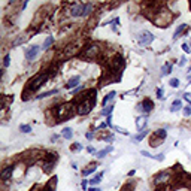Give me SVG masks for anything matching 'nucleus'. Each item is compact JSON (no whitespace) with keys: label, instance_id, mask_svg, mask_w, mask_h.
I'll list each match as a JSON object with an SVG mask.
<instances>
[{"label":"nucleus","instance_id":"nucleus-14","mask_svg":"<svg viewBox=\"0 0 191 191\" xmlns=\"http://www.w3.org/2000/svg\"><path fill=\"white\" fill-rule=\"evenodd\" d=\"M27 39H28V36H25V34H21L20 37H17L15 41L12 42V46L15 48V46H20V45H23V43H24Z\"/></svg>","mask_w":191,"mask_h":191},{"label":"nucleus","instance_id":"nucleus-7","mask_svg":"<svg viewBox=\"0 0 191 191\" xmlns=\"http://www.w3.org/2000/svg\"><path fill=\"white\" fill-rule=\"evenodd\" d=\"M99 45H90L87 50L84 51V57H87V58H94L97 54H99Z\"/></svg>","mask_w":191,"mask_h":191},{"label":"nucleus","instance_id":"nucleus-24","mask_svg":"<svg viewBox=\"0 0 191 191\" xmlns=\"http://www.w3.org/2000/svg\"><path fill=\"white\" fill-rule=\"evenodd\" d=\"M172 72V64L170 63H166L164 66H163V69H161V75L164 76V75H169Z\"/></svg>","mask_w":191,"mask_h":191},{"label":"nucleus","instance_id":"nucleus-6","mask_svg":"<svg viewBox=\"0 0 191 191\" xmlns=\"http://www.w3.org/2000/svg\"><path fill=\"white\" fill-rule=\"evenodd\" d=\"M39 51H41V46H37V45H34V46H30L28 50L25 51V58H27L28 61H33L34 58L37 57Z\"/></svg>","mask_w":191,"mask_h":191},{"label":"nucleus","instance_id":"nucleus-8","mask_svg":"<svg viewBox=\"0 0 191 191\" xmlns=\"http://www.w3.org/2000/svg\"><path fill=\"white\" fill-rule=\"evenodd\" d=\"M111 66H112L114 70H119V69H123V67H124V60H123V57H121V55H116V57L111 61Z\"/></svg>","mask_w":191,"mask_h":191},{"label":"nucleus","instance_id":"nucleus-49","mask_svg":"<svg viewBox=\"0 0 191 191\" xmlns=\"http://www.w3.org/2000/svg\"><path fill=\"white\" fill-rule=\"evenodd\" d=\"M188 45H190V50H191V42H190V43H188Z\"/></svg>","mask_w":191,"mask_h":191},{"label":"nucleus","instance_id":"nucleus-13","mask_svg":"<svg viewBox=\"0 0 191 191\" xmlns=\"http://www.w3.org/2000/svg\"><path fill=\"white\" fill-rule=\"evenodd\" d=\"M115 96H116L115 91H111L109 94H106V96H105V99H103V108H105V106H109V105H111V102L115 99Z\"/></svg>","mask_w":191,"mask_h":191},{"label":"nucleus","instance_id":"nucleus-47","mask_svg":"<svg viewBox=\"0 0 191 191\" xmlns=\"http://www.w3.org/2000/svg\"><path fill=\"white\" fill-rule=\"evenodd\" d=\"M87 151H88V152H94V148H93V146H88V148H87Z\"/></svg>","mask_w":191,"mask_h":191},{"label":"nucleus","instance_id":"nucleus-42","mask_svg":"<svg viewBox=\"0 0 191 191\" xmlns=\"http://www.w3.org/2000/svg\"><path fill=\"white\" fill-rule=\"evenodd\" d=\"M82 88H84L82 85H81V87H76L75 90H73V91H72V94H76V93H79V91H81V90H82Z\"/></svg>","mask_w":191,"mask_h":191},{"label":"nucleus","instance_id":"nucleus-25","mask_svg":"<svg viewBox=\"0 0 191 191\" xmlns=\"http://www.w3.org/2000/svg\"><path fill=\"white\" fill-rule=\"evenodd\" d=\"M58 90H51V91H46L43 93V94H39V96H36V99H45V97H50L52 94H57Z\"/></svg>","mask_w":191,"mask_h":191},{"label":"nucleus","instance_id":"nucleus-43","mask_svg":"<svg viewBox=\"0 0 191 191\" xmlns=\"http://www.w3.org/2000/svg\"><path fill=\"white\" fill-rule=\"evenodd\" d=\"M81 148H82V146H81V145H79V143H75V145H73V148H72V150H75V151H79V150H81Z\"/></svg>","mask_w":191,"mask_h":191},{"label":"nucleus","instance_id":"nucleus-30","mask_svg":"<svg viewBox=\"0 0 191 191\" xmlns=\"http://www.w3.org/2000/svg\"><path fill=\"white\" fill-rule=\"evenodd\" d=\"M106 24H111L112 25V28L116 30V24H119V18H115V20H112V21H108Z\"/></svg>","mask_w":191,"mask_h":191},{"label":"nucleus","instance_id":"nucleus-19","mask_svg":"<svg viewBox=\"0 0 191 191\" xmlns=\"http://www.w3.org/2000/svg\"><path fill=\"white\" fill-rule=\"evenodd\" d=\"M145 125H146V118H145V116H139V118L136 119V127H137L139 130H142Z\"/></svg>","mask_w":191,"mask_h":191},{"label":"nucleus","instance_id":"nucleus-39","mask_svg":"<svg viewBox=\"0 0 191 191\" xmlns=\"http://www.w3.org/2000/svg\"><path fill=\"white\" fill-rule=\"evenodd\" d=\"M184 99L191 103V94H190V93H185V94H184Z\"/></svg>","mask_w":191,"mask_h":191},{"label":"nucleus","instance_id":"nucleus-5","mask_svg":"<svg viewBox=\"0 0 191 191\" xmlns=\"http://www.w3.org/2000/svg\"><path fill=\"white\" fill-rule=\"evenodd\" d=\"M154 41V34L148 32V30H143L141 34H139V43L142 46H148L151 42Z\"/></svg>","mask_w":191,"mask_h":191},{"label":"nucleus","instance_id":"nucleus-18","mask_svg":"<svg viewBox=\"0 0 191 191\" xmlns=\"http://www.w3.org/2000/svg\"><path fill=\"white\" fill-rule=\"evenodd\" d=\"M102 176H103V172L94 175V176H93V179H90V184H91V185H99V184L102 182Z\"/></svg>","mask_w":191,"mask_h":191},{"label":"nucleus","instance_id":"nucleus-29","mask_svg":"<svg viewBox=\"0 0 191 191\" xmlns=\"http://www.w3.org/2000/svg\"><path fill=\"white\" fill-rule=\"evenodd\" d=\"M20 130H21L23 133H30V132H32V127H30L28 124H23L21 127H20Z\"/></svg>","mask_w":191,"mask_h":191},{"label":"nucleus","instance_id":"nucleus-9","mask_svg":"<svg viewBox=\"0 0 191 191\" xmlns=\"http://www.w3.org/2000/svg\"><path fill=\"white\" fill-rule=\"evenodd\" d=\"M169 181V173L167 172H160V173L154 178V184L155 185H161V184H164Z\"/></svg>","mask_w":191,"mask_h":191},{"label":"nucleus","instance_id":"nucleus-1","mask_svg":"<svg viewBox=\"0 0 191 191\" xmlns=\"http://www.w3.org/2000/svg\"><path fill=\"white\" fill-rule=\"evenodd\" d=\"M96 103H97V96H96V91L91 90V91L88 93V96L78 105L76 112H78L79 115H87V114L91 112V109L96 106Z\"/></svg>","mask_w":191,"mask_h":191},{"label":"nucleus","instance_id":"nucleus-45","mask_svg":"<svg viewBox=\"0 0 191 191\" xmlns=\"http://www.w3.org/2000/svg\"><path fill=\"white\" fill-rule=\"evenodd\" d=\"M88 191H102V190H100V188H97V187H96V188H94V187H91V188H88Z\"/></svg>","mask_w":191,"mask_h":191},{"label":"nucleus","instance_id":"nucleus-22","mask_svg":"<svg viewBox=\"0 0 191 191\" xmlns=\"http://www.w3.org/2000/svg\"><path fill=\"white\" fill-rule=\"evenodd\" d=\"M182 108V103H181V100L179 99H176L172 103V108H170V112H176V111H179V109Z\"/></svg>","mask_w":191,"mask_h":191},{"label":"nucleus","instance_id":"nucleus-16","mask_svg":"<svg viewBox=\"0 0 191 191\" xmlns=\"http://www.w3.org/2000/svg\"><path fill=\"white\" fill-rule=\"evenodd\" d=\"M141 154H142V155H143V157H148V158H155V160H158V161H163V160H164V155H163V154H158V155H151L150 152H146V151H142Z\"/></svg>","mask_w":191,"mask_h":191},{"label":"nucleus","instance_id":"nucleus-38","mask_svg":"<svg viewBox=\"0 0 191 191\" xmlns=\"http://www.w3.org/2000/svg\"><path fill=\"white\" fill-rule=\"evenodd\" d=\"M182 50L185 51V52H191V50H190V45H188V43H184V45H182Z\"/></svg>","mask_w":191,"mask_h":191},{"label":"nucleus","instance_id":"nucleus-20","mask_svg":"<svg viewBox=\"0 0 191 191\" xmlns=\"http://www.w3.org/2000/svg\"><path fill=\"white\" fill-rule=\"evenodd\" d=\"M185 28H187V24H181L178 28H176V32H175V34H173V41H176V39L182 34V32L185 30Z\"/></svg>","mask_w":191,"mask_h":191},{"label":"nucleus","instance_id":"nucleus-44","mask_svg":"<svg viewBox=\"0 0 191 191\" xmlns=\"http://www.w3.org/2000/svg\"><path fill=\"white\" fill-rule=\"evenodd\" d=\"M185 63H187V58H185V57H181V61H179V66H184Z\"/></svg>","mask_w":191,"mask_h":191},{"label":"nucleus","instance_id":"nucleus-28","mask_svg":"<svg viewBox=\"0 0 191 191\" xmlns=\"http://www.w3.org/2000/svg\"><path fill=\"white\" fill-rule=\"evenodd\" d=\"M96 167L97 166H94V164H91V166H88V169H85L82 172V175L84 176H88L90 173H93V172H96Z\"/></svg>","mask_w":191,"mask_h":191},{"label":"nucleus","instance_id":"nucleus-33","mask_svg":"<svg viewBox=\"0 0 191 191\" xmlns=\"http://www.w3.org/2000/svg\"><path fill=\"white\" fill-rule=\"evenodd\" d=\"M170 85L173 87V88H176V87H179V79H176V78H173V79H170Z\"/></svg>","mask_w":191,"mask_h":191},{"label":"nucleus","instance_id":"nucleus-27","mask_svg":"<svg viewBox=\"0 0 191 191\" xmlns=\"http://www.w3.org/2000/svg\"><path fill=\"white\" fill-rule=\"evenodd\" d=\"M112 111H114V105H109V106H105V109H103V111H102V114H103V115H111V114H112Z\"/></svg>","mask_w":191,"mask_h":191},{"label":"nucleus","instance_id":"nucleus-21","mask_svg":"<svg viewBox=\"0 0 191 191\" xmlns=\"http://www.w3.org/2000/svg\"><path fill=\"white\" fill-rule=\"evenodd\" d=\"M52 43H54V37H52V36H48V37L45 39V42H43L42 50H48V48H51V46H52Z\"/></svg>","mask_w":191,"mask_h":191},{"label":"nucleus","instance_id":"nucleus-17","mask_svg":"<svg viewBox=\"0 0 191 191\" xmlns=\"http://www.w3.org/2000/svg\"><path fill=\"white\" fill-rule=\"evenodd\" d=\"M61 134H63V137H64V139L70 141V139H72V136H73V130H72V128H69V127H66V128H63Z\"/></svg>","mask_w":191,"mask_h":191},{"label":"nucleus","instance_id":"nucleus-4","mask_svg":"<svg viewBox=\"0 0 191 191\" xmlns=\"http://www.w3.org/2000/svg\"><path fill=\"white\" fill-rule=\"evenodd\" d=\"M48 79H50V75H48V73H41V75L34 76L33 79L28 82V90L34 91V90L41 88L42 85H43V82H45V81H48Z\"/></svg>","mask_w":191,"mask_h":191},{"label":"nucleus","instance_id":"nucleus-40","mask_svg":"<svg viewBox=\"0 0 191 191\" xmlns=\"http://www.w3.org/2000/svg\"><path fill=\"white\" fill-rule=\"evenodd\" d=\"M106 124H108V127H112V115L108 116V119H106Z\"/></svg>","mask_w":191,"mask_h":191},{"label":"nucleus","instance_id":"nucleus-23","mask_svg":"<svg viewBox=\"0 0 191 191\" xmlns=\"http://www.w3.org/2000/svg\"><path fill=\"white\" fill-rule=\"evenodd\" d=\"M155 136H157L158 139H161V141H164L167 137V132L164 130V128H160V130H157L155 132Z\"/></svg>","mask_w":191,"mask_h":191},{"label":"nucleus","instance_id":"nucleus-37","mask_svg":"<svg viewBox=\"0 0 191 191\" xmlns=\"http://www.w3.org/2000/svg\"><path fill=\"white\" fill-rule=\"evenodd\" d=\"M163 97H164V96H163V90H161V88H158L157 90V99H163Z\"/></svg>","mask_w":191,"mask_h":191},{"label":"nucleus","instance_id":"nucleus-36","mask_svg":"<svg viewBox=\"0 0 191 191\" xmlns=\"http://www.w3.org/2000/svg\"><path fill=\"white\" fill-rule=\"evenodd\" d=\"M115 130L116 132H119L121 134H125V136H128V132L127 130H124V128H119V127H115Z\"/></svg>","mask_w":191,"mask_h":191},{"label":"nucleus","instance_id":"nucleus-15","mask_svg":"<svg viewBox=\"0 0 191 191\" xmlns=\"http://www.w3.org/2000/svg\"><path fill=\"white\" fill-rule=\"evenodd\" d=\"M114 151V146H108V148H105V150L99 151V152H96V157L97 158H103L106 154H109V152H112Z\"/></svg>","mask_w":191,"mask_h":191},{"label":"nucleus","instance_id":"nucleus-46","mask_svg":"<svg viewBox=\"0 0 191 191\" xmlns=\"http://www.w3.org/2000/svg\"><path fill=\"white\" fill-rule=\"evenodd\" d=\"M94 137V134L93 133H87V139H93Z\"/></svg>","mask_w":191,"mask_h":191},{"label":"nucleus","instance_id":"nucleus-10","mask_svg":"<svg viewBox=\"0 0 191 191\" xmlns=\"http://www.w3.org/2000/svg\"><path fill=\"white\" fill-rule=\"evenodd\" d=\"M152 108H154V103H152L150 99H145L143 102H142L141 109L143 111V112H151V111H152Z\"/></svg>","mask_w":191,"mask_h":191},{"label":"nucleus","instance_id":"nucleus-12","mask_svg":"<svg viewBox=\"0 0 191 191\" xmlns=\"http://www.w3.org/2000/svg\"><path fill=\"white\" fill-rule=\"evenodd\" d=\"M12 173H14V167L8 166L6 169H3V172H2V175H0V176H2V179H3V181H6V179H9V178L12 176Z\"/></svg>","mask_w":191,"mask_h":191},{"label":"nucleus","instance_id":"nucleus-11","mask_svg":"<svg viewBox=\"0 0 191 191\" xmlns=\"http://www.w3.org/2000/svg\"><path fill=\"white\" fill-rule=\"evenodd\" d=\"M79 82H81V76H72L69 79V82L66 84V88H76Z\"/></svg>","mask_w":191,"mask_h":191},{"label":"nucleus","instance_id":"nucleus-48","mask_svg":"<svg viewBox=\"0 0 191 191\" xmlns=\"http://www.w3.org/2000/svg\"><path fill=\"white\" fill-rule=\"evenodd\" d=\"M188 82H190V84H191V78H188Z\"/></svg>","mask_w":191,"mask_h":191},{"label":"nucleus","instance_id":"nucleus-34","mask_svg":"<svg viewBox=\"0 0 191 191\" xmlns=\"http://www.w3.org/2000/svg\"><path fill=\"white\" fill-rule=\"evenodd\" d=\"M9 102H14V97H5V99H3V106H5V108L8 106Z\"/></svg>","mask_w":191,"mask_h":191},{"label":"nucleus","instance_id":"nucleus-31","mask_svg":"<svg viewBox=\"0 0 191 191\" xmlns=\"http://www.w3.org/2000/svg\"><path fill=\"white\" fill-rule=\"evenodd\" d=\"M145 136H146V132H145V130H143V132H141V133L137 134V136H134L133 139L136 142H139V141H142V139H143V137H145Z\"/></svg>","mask_w":191,"mask_h":191},{"label":"nucleus","instance_id":"nucleus-41","mask_svg":"<svg viewBox=\"0 0 191 191\" xmlns=\"http://www.w3.org/2000/svg\"><path fill=\"white\" fill-rule=\"evenodd\" d=\"M90 182V181H87V179H84L82 181V184H81V185H82V188H84V191H87V184Z\"/></svg>","mask_w":191,"mask_h":191},{"label":"nucleus","instance_id":"nucleus-26","mask_svg":"<svg viewBox=\"0 0 191 191\" xmlns=\"http://www.w3.org/2000/svg\"><path fill=\"white\" fill-rule=\"evenodd\" d=\"M75 52H76V48H75V46L69 45V46L66 48V51H64V55H66V57H70V55H73Z\"/></svg>","mask_w":191,"mask_h":191},{"label":"nucleus","instance_id":"nucleus-35","mask_svg":"<svg viewBox=\"0 0 191 191\" xmlns=\"http://www.w3.org/2000/svg\"><path fill=\"white\" fill-rule=\"evenodd\" d=\"M184 115H185V116H190L191 115V105L184 109Z\"/></svg>","mask_w":191,"mask_h":191},{"label":"nucleus","instance_id":"nucleus-3","mask_svg":"<svg viewBox=\"0 0 191 191\" xmlns=\"http://www.w3.org/2000/svg\"><path fill=\"white\" fill-rule=\"evenodd\" d=\"M72 115H73V105H72V103H64V105H61V106L58 108L57 116L60 121H66V119H69Z\"/></svg>","mask_w":191,"mask_h":191},{"label":"nucleus","instance_id":"nucleus-2","mask_svg":"<svg viewBox=\"0 0 191 191\" xmlns=\"http://www.w3.org/2000/svg\"><path fill=\"white\" fill-rule=\"evenodd\" d=\"M94 6L91 3H76L70 9V15L72 17H85V15H88L91 12Z\"/></svg>","mask_w":191,"mask_h":191},{"label":"nucleus","instance_id":"nucleus-32","mask_svg":"<svg viewBox=\"0 0 191 191\" xmlns=\"http://www.w3.org/2000/svg\"><path fill=\"white\" fill-rule=\"evenodd\" d=\"M9 63H11V57L6 54V55H5V58H3V67H8Z\"/></svg>","mask_w":191,"mask_h":191}]
</instances>
